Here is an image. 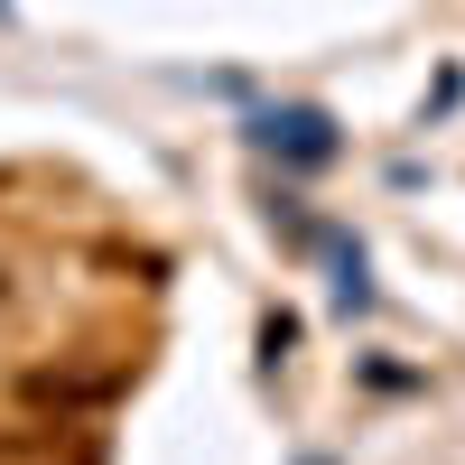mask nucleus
Listing matches in <instances>:
<instances>
[{"label":"nucleus","mask_w":465,"mask_h":465,"mask_svg":"<svg viewBox=\"0 0 465 465\" xmlns=\"http://www.w3.org/2000/svg\"><path fill=\"white\" fill-rule=\"evenodd\" d=\"M289 344H298V317H289V307H270V317H261V363H280Z\"/></svg>","instance_id":"obj_2"},{"label":"nucleus","mask_w":465,"mask_h":465,"mask_svg":"<svg viewBox=\"0 0 465 465\" xmlns=\"http://www.w3.org/2000/svg\"><path fill=\"white\" fill-rule=\"evenodd\" d=\"M252 140L270 149V159H289V168H326L335 159V122L326 112H261Z\"/></svg>","instance_id":"obj_1"}]
</instances>
